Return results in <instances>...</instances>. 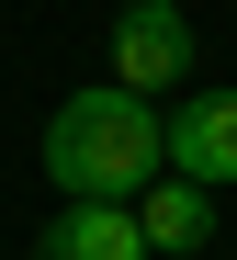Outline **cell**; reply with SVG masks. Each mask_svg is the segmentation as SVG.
Wrapping results in <instances>:
<instances>
[{"instance_id": "6da1fadb", "label": "cell", "mask_w": 237, "mask_h": 260, "mask_svg": "<svg viewBox=\"0 0 237 260\" xmlns=\"http://www.w3.org/2000/svg\"><path fill=\"white\" fill-rule=\"evenodd\" d=\"M170 170V113L113 91V79H90V91L57 102V124H45V181H57L68 204H136Z\"/></svg>"}, {"instance_id": "7a4b0ae2", "label": "cell", "mask_w": 237, "mask_h": 260, "mask_svg": "<svg viewBox=\"0 0 237 260\" xmlns=\"http://www.w3.org/2000/svg\"><path fill=\"white\" fill-rule=\"evenodd\" d=\"M170 79H192V23H181L170 0H136V12H113V91L158 102Z\"/></svg>"}, {"instance_id": "3957f363", "label": "cell", "mask_w": 237, "mask_h": 260, "mask_svg": "<svg viewBox=\"0 0 237 260\" xmlns=\"http://www.w3.org/2000/svg\"><path fill=\"white\" fill-rule=\"evenodd\" d=\"M170 170L204 181V192L237 181V91H192V102L170 113Z\"/></svg>"}, {"instance_id": "277c9868", "label": "cell", "mask_w": 237, "mask_h": 260, "mask_svg": "<svg viewBox=\"0 0 237 260\" xmlns=\"http://www.w3.org/2000/svg\"><path fill=\"white\" fill-rule=\"evenodd\" d=\"M34 260H147V226H136V204H68L34 238Z\"/></svg>"}, {"instance_id": "5b68a950", "label": "cell", "mask_w": 237, "mask_h": 260, "mask_svg": "<svg viewBox=\"0 0 237 260\" xmlns=\"http://www.w3.org/2000/svg\"><path fill=\"white\" fill-rule=\"evenodd\" d=\"M136 226H147V249H204L215 238V192L181 181V170H158V181L136 192Z\"/></svg>"}]
</instances>
